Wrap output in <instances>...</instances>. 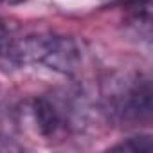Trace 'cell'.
<instances>
[{
    "mask_svg": "<svg viewBox=\"0 0 153 153\" xmlns=\"http://www.w3.org/2000/svg\"><path fill=\"white\" fill-rule=\"evenodd\" d=\"M11 58L20 61L40 63L59 74H74L83 63V52L79 43L70 36L40 33L16 40Z\"/></svg>",
    "mask_w": 153,
    "mask_h": 153,
    "instance_id": "cell-1",
    "label": "cell"
},
{
    "mask_svg": "<svg viewBox=\"0 0 153 153\" xmlns=\"http://www.w3.org/2000/svg\"><path fill=\"white\" fill-rule=\"evenodd\" d=\"M114 112L123 121L142 123L151 117V88L149 81L137 78L126 85L124 92L114 97Z\"/></svg>",
    "mask_w": 153,
    "mask_h": 153,
    "instance_id": "cell-2",
    "label": "cell"
},
{
    "mask_svg": "<svg viewBox=\"0 0 153 153\" xmlns=\"http://www.w3.org/2000/svg\"><path fill=\"white\" fill-rule=\"evenodd\" d=\"M33 117L40 135L51 139L65 128L63 115L59 108L47 97H38L33 101Z\"/></svg>",
    "mask_w": 153,
    "mask_h": 153,
    "instance_id": "cell-3",
    "label": "cell"
},
{
    "mask_svg": "<svg viewBox=\"0 0 153 153\" xmlns=\"http://www.w3.org/2000/svg\"><path fill=\"white\" fill-rule=\"evenodd\" d=\"M110 149H114V151H131V153H149L153 149V142H151L149 135H135V137H128V139L117 142Z\"/></svg>",
    "mask_w": 153,
    "mask_h": 153,
    "instance_id": "cell-4",
    "label": "cell"
},
{
    "mask_svg": "<svg viewBox=\"0 0 153 153\" xmlns=\"http://www.w3.org/2000/svg\"><path fill=\"white\" fill-rule=\"evenodd\" d=\"M15 43H16V40L13 38V34L9 33L6 24L0 20V56H9L11 58Z\"/></svg>",
    "mask_w": 153,
    "mask_h": 153,
    "instance_id": "cell-5",
    "label": "cell"
},
{
    "mask_svg": "<svg viewBox=\"0 0 153 153\" xmlns=\"http://www.w3.org/2000/svg\"><path fill=\"white\" fill-rule=\"evenodd\" d=\"M4 6H20L24 2H27V0H0Z\"/></svg>",
    "mask_w": 153,
    "mask_h": 153,
    "instance_id": "cell-6",
    "label": "cell"
}]
</instances>
